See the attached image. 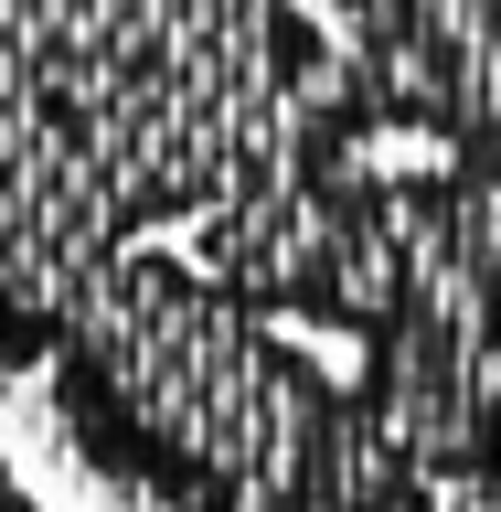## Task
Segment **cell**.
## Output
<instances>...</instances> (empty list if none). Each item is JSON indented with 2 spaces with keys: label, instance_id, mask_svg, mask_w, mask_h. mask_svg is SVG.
I'll return each mask as SVG.
<instances>
[{
  "label": "cell",
  "instance_id": "cell-1",
  "mask_svg": "<svg viewBox=\"0 0 501 512\" xmlns=\"http://www.w3.org/2000/svg\"><path fill=\"white\" fill-rule=\"evenodd\" d=\"M182 256L352 352L363 512H501V0H352L310 150Z\"/></svg>",
  "mask_w": 501,
  "mask_h": 512
},
{
  "label": "cell",
  "instance_id": "cell-2",
  "mask_svg": "<svg viewBox=\"0 0 501 512\" xmlns=\"http://www.w3.org/2000/svg\"><path fill=\"white\" fill-rule=\"evenodd\" d=\"M342 11L0 0V384H43L128 256L192 246L310 150Z\"/></svg>",
  "mask_w": 501,
  "mask_h": 512
},
{
  "label": "cell",
  "instance_id": "cell-3",
  "mask_svg": "<svg viewBox=\"0 0 501 512\" xmlns=\"http://www.w3.org/2000/svg\"><path fill=\"white\" fill-rule=\"evenodd\" d=\"M32 395L118 512H363L352 363L235 310L182 246L128 256Z\"/></svg>",
  "mask_w": 501,
  "mask_h": 512
},
{
  "label": "cell",
  "instance_id": "cell-4",
  "mask_svg": "<svg viewBox=\"0 0 501 512\" xmlns=\"http://www.w3.org/2000/svg\"><path fill=\"white\" fill-rule=\"evenodd\" d=\"M0 512H43V502L22 491V470H11V459H0Z\"/></svg>",
  "mask_w": 501,
  "mask_h": 512
}]
</instances>
